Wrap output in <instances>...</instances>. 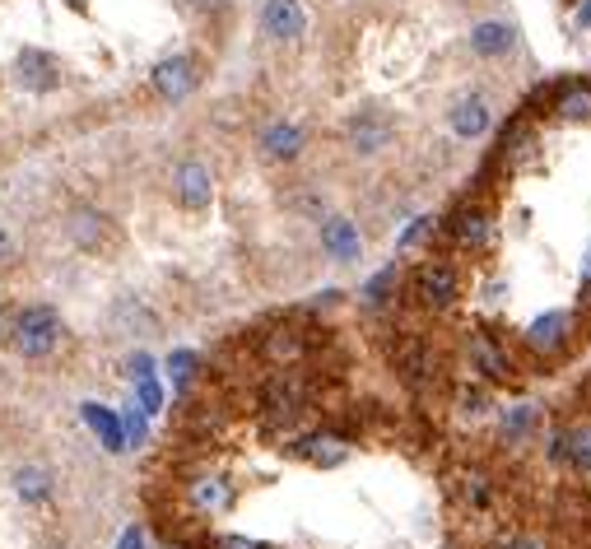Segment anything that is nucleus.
<instances>
[{
	"label": "nucleus",
	"instance_id": "f257e3e1",
	"mask_svg": "<svg viewBox=\"0 0 591 549\" xmlns=\"http://www.w3.org/2000/svg\"><path fill=\"white\" fill-rule=\"evenodd\" d=\"M61 312L47 308V303H28L10 317V349L19 359H47L56 345H61Z\"/></svg>",
	"mask_w": 591,
	"mask_h": 549
},
{
	"label": "nucleus",
	"instance_id": "f03ea898",
	"mask_svg": "<svg viewBox=\"0 0 591 549\" xmlns=\"http://www.w3.org/2000/svg\"><path fill=\"white\" fill-rule=\"evenodd\" d=\"M196 84H201V66L191 61V56H163V61H154V70H149V89L163 98V103H182V98L196 94Z\"/></svg>",
	"mask_w": 591,
	"mask_h": 549
},
{
	"label": "nucleus",
	"instance_id": "7ed1b4c3",
	"mask_svg": "<svg viewBox=\"0 0 591 549\" xmlns=\"http://www.w3.org/2000/svg\"><path fill=\"white\" fill-rule=\"evenodd\" d=\"M391 135H396V121L377 108H363L345 121V140H350V149L359 159H377V154L391 145Z\"/></svg>",
	"mask_w": 591,
	"mask_h": 549
},
{
	"label": "nucleus",
	"instance_id": "20e7f679",
	"mask_svg": "<svg viewBox=\"0 0 591 549\" xmlns=\"http://www.w3.org/2000/svg\"><path fill=\"white\" fill-rule=\"evenodd\" d=\"M173 201L182 205V210H191V215L210 210V201H215V177H210V168H205L201 159H182V163H177Z\"/></svg>",
	"mask_w": 591,
	"mask_h": 549
},
{
	"label": "nucleus",
	"instance_id": "39448f33",
	"mask_svg": "<svg viewBox=\"0 0 591 549\" xmlns=\"http://www.w3.org/2000/svg\"><path fill=\"white\" fill-rule=\"evenodd\" d=\"M14 80L28 94H52L56 84H61V61L52 52H42V47H24V52L14 56Z\"/></svg>",
	"mask_w": 591,
	"mask_h": 549
},
{
	"label": "nucleus",
	"instance_id": "423d86ee",
	"mask_svg": "<svg viewBox=\"0 0 591 549\" xmlns=\"http://www.w3.org/2000/svg\"><path fill=\"white\" fill-rule=\"evenodd\" d=\"M261 33H266L270 42H298L308 33L303 0H266V5H261Z\"/></svg>",
	"mask_w": 591,
	"mask_h": 549
},
{
	"label": "nucleus",
	"instance_id": "0eeeda50",
	"mask_svg": "<svg viewBox=\"0 0 591 549\" xmlns=\"http://www.w3.org/2000/svg\"><path fill=\"white\" fill-rule=\"evenodd\" d=\"M466 47H471V56H480V61H503V56L517 52V28H512L508 19H480V24H471V33H466Z\"/></svg>",
	"mask_w": 591,
	"mask_h": 549
},
{
	"label": "nucleus",
	"instance_id": "6e6552de",
	"mask_svg": "<svg viewBox=\"0 0 591 549\" xmlns=\"http://www.w3.org/2000/svg\"><path fill=\"white\" fill-rule=\"evenodd\" d=\"M461 294L457 284V270L443 266V261H424V266L415 270V298L419 303H429V308H452Z\"/></svg>",
	"mask_w": 591,
	"mask_h": 549
},
{
	"label": "nucleus",
	"instance_id": "1a4fd4ad",
	"mask_svg": "<svg viewBox=\"0 0 591 549\" xmlns=\"http://www.w3.org/2000/svg\"><path fill=\"white\" fill-rule=\"evenodd\" d=\"M447 126L457 140H480L489 126H494V108H489V98L480 94H461L452 108H447Z\"/></svg>",
	"mask_w": 591,
	"mask_h": 549
},
{
	"label": "nucleus",
	"instance_id": "9d476101",
	"mask_svg": "<svg viewBox=\"0 0 591 549\" xmlns=\"http://www.w3.org/2000/svg\"><path fill=\"white\" fill-rule=\"evenodd\" d=\"M261 159L266 163H294L298 154H303V145H308V135H303V126L298 121H270L266 131H261Z\"/></svg>",
	"mask_w": 591,
	"mask_h": 549
},
{
	"label": "nucleus",
	"instance_id": "9b49d317",
	"mask_svg": "<svg viewBox=\"0 0 591 549\" xmlns=\"http://www.w3.org/2000/svg\"><path fill=\"white\" fill-rule=\"evenodd\" d=\"M66 238L80 247V252H98V247H108L112 238V219L94 205H80V210H70L66 219Z\"/></svg>",
	"mask_w": 591,
	"mask_h": 549
},
{
	"label": "nucleus",
	"instance_id": "f8f14e48",
	"mask_svg": "<svg viewBox=\"0 0 591 549\" xmlns=\"http://www.w3.org/2000/svg\"><path fill=\"white\" fill-rule=\"evenodd\" d=\"M322 252L331 256V261H340V266H350V261H359V256H363L359 224H354V219H345V215L322 219Z\"/></svg>",
	"mask_w": 591,
	"mask_h": 549
},
{
	"label": "nucleus",
	"instance_id": "ddd939ff",
	"mask_svg": "<svg viewBox=\"0 0 591 549\" xmlns=\"http://www.w3.org/2000/svg\"><path fill=\"white\" fill-rule=\"evenodd\" d=\"M568 335H573V317L568 312H545V317L526 326V345L536 354H559L568 345Z\"/></svg>",
	"mask_w": 591,
	"mask_h": 549
},
{
	"label": "nucleus",
	"instance_id": "4468645a",
	"mask_svg": "<svg viewBox=\"0 0 591 549\" xmlns=\"http://www.w3.org/2000/svg\"><path fill=\"white\" fill-rule=\"evenodd\" d=\"M550 456L559 461V466L568 470H578V475H591V429H564V433H554V447Z\"/></svg>",
	"mask_w": 591,
	"mask_h": 549
},
{
	"label": "nucleus",
	"instance_id": "2eb2a0df",
	"mask_svg": "<svg viewBox=\"0 0 591 549\" xmlns=\"http://www.w3.org/2000/svg\"><path fill=\"white\" fill-rule=\"evenodd\" d=\"M52 470L47 466H33V461H28V466H19L14 470V494L24 498V503H47V498H52Z\"/></svg>",
	"mask_w": 591,
	"mask_h": 549
},
{
	"label": "nucleus",
	"instance_id": "dca6fc26",
	"mask_svg": "<svg viewBox=\"0 0 591 549\" xmlns=\"http://www.w3.org/2000/svg\"><path fill=\"white\" fill-rule=\"evenodd\" d=\"M471 363L489 382H503V377H508V354H503L489 335H471Z\"/></svg>",
	"mask_w": 591,
	"mask_h": 549
},
{
	"label": "nucleus",
	"instance_id": "f3484780",
	"mask_svg": "<svg viewBox=\"0 0 591 549\" xmlns=\"http://www.w3.org/2000/svg\"><path fill=\"white\" fill-rule=\"evenodd\" d=\"M447 228H452V238H457L461 247H484V242H489V215H484V210H471V205L457 210Z\"/></svg>",
	"mask_w": 591,
	"mask_h": 549
},
{
	"label": "nucleus",
	"instance_id": "a211bd4d",
	"mask_svg": "<svg viewBox=\"0 0 591 549\" xmlns=\"http://www.w3.org/2000/svg\"><path fill=\"white\" fill-rule=\"evenodd\" d=\"M84 424H89V429L98 433V438H103V447H108V452H121V447H126V433H121V419L112 415V410H103V405H84Z\"/></svg>",
	"mask_w": 591,
	"mask_h": 549
},
{
	"label": "nucleus",
	"instance_id": "6ab92c4d",
	"mask_svg": "<svg viewBox=\"0 0 591 549\" xmlns=\"http://www.w3.org/2000/svg\"><path fill=\"white\" fill-rule=\"evenodd\" d=\"M294 452L303 456V461H312V466H340L345 461V447H340L336 438H322V433H308V438L294 442Z\"/></svg>",
	"mask_w": 591,
	"mask_h": 549
},
{
	"label": "nucleus",
	"instance_id": "aec40b11",
	"mask_svg": "<svg viewBox=\"0 0 591 549\" xmlns=\"http://www.w3.org/2000/svg\"><path fill=\"white\" fill-rule=\"evenodd\" d=\"M191 503H196L201 512H224L233 503V489L224 480H215V475H210V480L191 484Z\"/></svg>",
	"mask_w": 591,
	"mask_h": 549
},
{
	"label": "nucleus",
	"instance_id": "412c9836",
	"mask_svg": "<svg viewBox=\"0 0 591 549\" xmlns=\"http://www.w3.org/2000/svg\"><path fill=\"white\" fill-rule=\"evenodd\" d=\"M112 322H117V331H140V335H149L154 331V312L145 308V303H135V298H121L117 308H112Z\"/></svg>",
	"mask_w": 591,
	"mask_h": 549
},
{
	"label": "nucleus",
	"instance_id": "4be33fe9",
	"mask_svg": "<svg viewBox=\"0 0 591 549\" xmlns=\"http://www.w3.org/2000/svg\"><path fill=\"white\" fill-rule=\"evenodd\" d=\"M261 405H266L275 419L298 415V387H294V382H284V377H275V382L266 387V396H261Z\"/></svg>",
	"mask_w": 591,
	"mask_h": 549
},
{
	"label": "nucleus",
	"instance_id": "5701e85b",
	"mask_svg": "<svg viewBox=\"0 0 591 549\" xmlns=\"http://www.w3.org/2000/svg\"><path fill=\"white\" fill-rule=\"evenodd\" d=\"M559 117L564 121H591V89H582V84L564 89V98H559Z\"/></svg>",
	"mask_w": 591,
	"mask_h": 549
},
{
	"label": "nucleus",
	"instance_id": "b1692460",
	"mask_svg": "<svg viewBox=\"0 0 591 549\" xmlns=\"http://www.w3.org/2000/svg\"><path fill=\"white\" fill-rule=\"evenodd\" d=\"M391 289H396V266H387V270H377L373 280L363 284V303H368V308H382V303H387V294Z\"/></svg>",
	"mask_w": 591,
	"mask_h": 549
},
{
	"label": "nucleus",
	"instance_id": "393cba45",
	"mask_svg": "<svg viewBox=\"0 0 591 549\" xmlns=\"http://www.w3.org/2000/svg\"><path fill=\"white\" fill-rule=\"evenodd\" d=\"M433 224H438L433 215H419L415 224H410V228L401 233V238H396V252H410V247H419V242H424V238L433 233Z\"/></svg>",
	"mask_w": 591,
	"mask_h": 549
},
{
	"label": "nucleus",
	"instance_id": "a878e982",
	"mask_svg": "<svg viewBox=\"0 0 591 549\" xmlns=\"http://www.w3.org/2000/svg\"><path fill=\"white\" fill-rule=\"evenodd\" d=\"M196 363H201V359H196L191 349H177L173 359H168V373H173V382H177V387H187V382H191V373H196Z\"/></svg>",
	"mask_w": 591,
	"mask_h": 549
},
{
	"label": "nucleus",
	"instance_id": "bb28decb",
	"mask_svg": "<svg viewBox=\"0 0 591 549\" xmlns=\"http://www.w3.org/2000/svg\"><path fill=\"white\" fill-rule=\"evenodd\" d=\"M135 396H140V410H145V415H154V410L163 405L159 382H154V377H145V382H135Z\"/></svg>",
	"mask_w": 591,
	"mask_h": 549
},
{
	"label": "nucleus",
	"instance_id": "cd10ccee",
	"mask_svg": "<svg viewBox=\"0 0 591 549\" xmlns=\"http://www.w3.org/2000/svg\"><path fill=\"white\" fill-rule=\"evenodd\" d=\"M121 433H126L135 447L145 442V410H140V405H131V410H126V424H121Z\"/></svg>",
	"mask_w": 591,
	"mask_h": 549
},
{
	"label": "nucleus",
	"instance_id": "c85d7f7f",
	"mask_svg": "<svg viewBox=\"0 0 591 549\" xmlns=\"http://www.w3.org/2000/svg\"><path fill=\"white\" fill-rule=\"evenodd\" d=\"M531 405H517V410H512V419H503V433H512V438H517V433H526L531 429Z\"/></svg>",
	"mask_w": 591,
	"mask_h": 549
},
{
	"label": "nucleus",
	"instance_id": "c756f323",
	"mask_svg": "<svg viewBox=\"0 0 591 549\" xmlns=\"http://www.w3.org/2000/svg\"><path fill=\"white\" fill-rule=\"evenodd\" d=\"M126 368H131V382H145V377H154V359H149V354H131V363H126Z\"/></svg>",
	"mask_w": 591,
	"mask_h": 549
},
{
	"label": "nucleus",
	"instance_id": "7c9ffc66",
	"mask_svg": "<svg viewBox=\"0 0 591 549\" xmlns=\"http://www.w3.org/2000/svg\"><path fill=\"white\" fill-rule=\"evenodd\" d=\"M494 549H545V540L540 536H508V540H498Z\"/></svg>",
	"mask_w": 591,
	"mask_h": 549
},
{
	"label": "nucleus",
	"instance_id": "2f4dec72",
	"mask_svg": "<svg viewBox=\"0 0 591 549\" xmlns=\"http://www.w3.org/2000/svg\"><path fill=\"white\" fill-rule=\"evenodd\" d=\"M484 405H489L484 391H466V396H461V410H466V415H484Z\"/></svg>",
	"mask_w": 591,
	"mask_h": 549
},
{
	"label": "nucleus",
	"instance_id": "473e14b6",
	"mask_svg": "<svg viewBox=\"0 0 591 549\" xmlns=\"http://www.w3.org/2000/svg\"><path fill=\"white\" fill-rule=\"evenodd\" d=\"M219 549H266V545H256V540H247V536H224Z\"/></svg>",
	"mask_w": 591,
	"mask_h": 549
},
{
	"label": "nucleus",
	"instance_id": "72a5a7b5",
	"mask_svg": "<svg viewBox=\"0 0 591 549\" xmlns=\"http://www.w3.org/2000/svg\"><path fill=\"white\" fill-rule=\"evenodd\" d=\"M117 549H145V536H140V531H135V526H131V531L121 536V545H117Z\"/></svg>",
	"mask_w": 591,
	"mask_h": 549
},
{
	"label": "nucleus",
	"instance_id": "f704fd0d",
	"mask_svg": "<svg viewBox=\"0 0 591 549\" xmlns=\"http://www.w3.org/2000/svg\"><path fill=\"white\" fill-rule=\"evenodd\" d=\"M10 252H14V242H10V233L0 228V261H10Z\"/></svg>",
	"mask_w": 591,
	"mask_h": 549
},
{
	"label": "nucleus",
	"instance_id": "c9c22d12",
	"mask_svg": "<svg viewBox=\"0 0 591 549\" xmlns=\"http://www.w3.org/2000/svg\"><path fill=\"white\" fill-rule=\"evenodd\" d=\"M578 28H591V0H582L578 5Z\"/></svg>",
	"mask_w": 591,
	"mask_h": 549
},
{
	"label": "nucleus",
	"instance_id": "e433bc0d",
	"mask_svg": "<svg viewBox=\"0 0 591 549\" xmlns=\"http://www.w3.org/2000/svg\"><path fill=\"white\" fill-rule=\"evenodd\" d=\"M582 294L591 298V256H587V266H582Z\"/></svg>",
	"mask_w": 591,
	"mask_h": 549
},
{
	"label": "nucleus",
	"instance_id": "4c0bfd02",
	"mask_svg": "<svg viewBox=\"0 0 591 549\" xmlns=\"http://www.w3.org/2000/svg\"><path fill=\"white\" fill-rule=\"evenodd\" d=\"M205 10H219V5H229V0H201Z\"/></svg>",
	"mask_w": 591,
	"mask_h": 549
},
{
	"label": "nucleus",
	"instance_id": "58836bf2",
	"mask_svg": "<svg viewBox=\"0 0 591 549\" xmlns=\"http://www.w3.org/2000/svg\"><path fill=\"white\" fill-rule=\"evenodd\" d=\"M0 326H5V312H0Z\"/></svg>",
	"mask_w": 591,
	"mask_h": 549
}]
</instances>
